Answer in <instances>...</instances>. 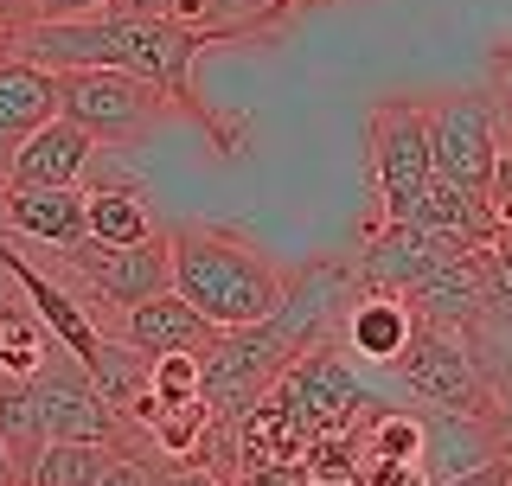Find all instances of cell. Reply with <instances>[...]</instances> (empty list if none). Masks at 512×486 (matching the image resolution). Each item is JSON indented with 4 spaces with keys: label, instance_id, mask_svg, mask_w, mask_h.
Masks as SVG:
<instances>
[{
    "label": "cell",
    "instance_id": "cell-1",
    "mask_svg": "<svg viewBox=\"0 0 512 486\" xmlns=\"http://www.w3.org/2000/svg\"><path fill=\"white\" fill-rule=\"evenodd\" d=\"M352 269L340 263H314L295 269L276 301V314L250 320V327H218L199 352V391L212 410V429H231L244 410H256L269 391L282 384V371L295 359H308L314 346L340 339L346 301H352Z\"/></svg>",
    "mask_w": 512,
    "mask_h": 486
},
{
    "label": "cell",
    "instance_id": "cell-2",
    "mask_svg": "<svg viewBox=\"0 0 512 486\" xmlns=\"http://www.w3.org/2000/svg\"><path fill=\"white\" fill-rule=\"evenodd\" d=\"M218 39H224V32L167 20V13L103 7V13H77V20L7 26V32H0V52H13L26 64H45V71H71V64L128 71V77H141V84L167 90L173 109H186V116L205 122V103L192 96V58H199V45H218Z\"/></svg>",
    "mask_w": 512,
    "mask_h": 486
},
{
    "label": "cell",
    "instance_id": "cell-3",
    "mask_svg": "<svg viewBox=\"0 0 512 486\" xmlns=\"http://www.w3.org/2000/svg\"><path fill=\"white\" fill-rule=\"evenodd\" d=\"M167 250H173V295L199 307L212 327H250V320L276 314L288 288V275L231 231H167Z\"/></svg>",
    "mask_w": 512,
    "mask_h": 486
},
{
    "label": "cell",
    "instance_id": "cell-4",
    "mask_svg": "<svg viewBox=\"0 0 512 486\" xmlns=\"http://www.w3.org/2000/svg\"><path fill=\"white\" fill-rule=\"evenodd\" d=\"M58 263V282L84 301L90 320L103 314H128L135 301H154L173 288V250H167V231H148L135 243H96V237H77L64 250H45Z\"/></svg>",
    "mask_w": 512,
    "mask_h": 486
},
{
    "label": "cell",
    "instance_id": "cell-5",
    "mask_svg": "<svg viewBox=\"0 0 512 486\" xmlns=\"http://www.w3.org/2000/svg\"><path fill=\"white\" fill-rule=\"evenodd\" d=\"M58 84V116L71 128H84L103 148H122V141H148L160 122L173 116V96L141 84L128 71H103V64H71V71H52Z\"/></svg>",
    "mask_w": 512,
    "mask_h": 486
},
{
    "label": "cell",
    "instance_id": "cell-6",
    "mask_svg": "<svg viewBox=\"0 0 512 486\" xmlns=\"http://www.w3.org/2000/svg\"><path fill=\"white\" fill-rule=\"evenodd\" d=\"M391 378L404 384V391L423 403V410L461 416V423H487V429H493V397H487V384H480V371H474V359H468V346H461V333L416 320L410 339L397 346V359H391Z\"/></svg>",
    "mask_w": 512,
    "mask_h": 486
},
{
    "label": "cell",
    "instance_id": "cell-7",
    "mask_svg": "<svg viewBox=\"0 0 512 486\" xmlns=\"http://www.w3.org/2000/svg\"><path fill=\"white\" fill-rule=\"evenodd\" d=\"M365 148H372V173H378V199H384V224H404L416 212V199L429 192V128H423V103L391 96L372 109L365 122Z\"/></svg>",
    "mask_w": 512,
    "mask_h": 486
},
{
    "label": "cell",
    "instance_id": "cell-8",
    "mask_svg": "<svg viewBox=\"0 0 512 486\" xmlns=\"http://www.w3.org/2000/svg\"><path fill=\"white\" fill-rule=\"evenodd\" d=\"M423 128H429V173L442 186H461V192L493 186L500 135H493L487 96H436V103H423Z\"/></svg>",
    "mask_w": 512,
    "mask_h": 486
},
{
    "label": "cell",
    "instance_id": "cell-9",
    "mask_svg": "<svg viewBox=\"0 0 512 486\" xmlns=\"http://www.w3.org/2000/svg\"><path fill=\"white\" fill-rule=\"evenodd\" d=\"M493 282H500V263H493V250H487V243H468V250H448L404 301H410L416 320L461 333V327L480 314V301L493 295Z\"/></svg>",
    "mask_w": 512,
    "mask_h": 486
},
{
    "label": "cell",
    "instance_id": "cell-10",
    "mask_svg": "<svg viewBox=\"0 0 512 486\" xmlns=\"http://www.w3.org/2000/svg\"><path fill=\"white\" fill-rule=\"evenodd\" d=\"M0 269H7L13 282H20V295H26L32 314H39V327L52 333L58 346L90 371V365H96V352H103V327H96V320L84 314V301H77L71 288L58 282V275H45V269L32 263V256H26L13 237H0Z\"/></svg>",
    "mask_w": 512,
    "mask_h": 486
},
{
    "label": "cell",
    "instance_id": "cell-11",
    "mask_svg": "<svg viewBox=\"0 0 512 486\" xmlns=\"http://www.w3.org/2000/svg\"><path fill=\"white\" fill-rule=\"evenodd\" d=\"M448 250H468V243L429 231V224H378V231L365 237L359 263H352V282H359V288H391V295H410V288L423 282V275L436 269Z\"/></svg>",
    "mask_w": 512,
    "mask_h": 486
},
{
    "label": "cell",
    "instance_id": "cell-12",
    "mask_svg": "<svg viewBox=\"0 0 512 486\" xmlns=\"http://www.w3.org/2000/svg\"><path fill=\"white\" fill-rule=\"evenodd\" d=\"M0 212H7L13 243L64 250L84 237V192L77 186H0Z\"/></svg>",
    "mask_w": 512,
    "mask_h": 486
},
{
    "label": "cell",
    "instance_id": "cell-13",
    "mask_svg": "<svg viewBox=\"0 0 512 486\" xmlns=\"http://www.w3.org/2000/svg\"><path fill=\"white\" fill-rule=\"evenodd\" d=\"M90 148H96V141L84 135V128H71L64 116H52L45 128H32L20 148H13L0 186H77L84 167H90Z\"/></svg>",
    "mask_w": 512,
    "mask_h": 486
},
{
    "label": "cell",
    "instance_id": "cell-14",
    "mask_svg": "<svg viewBox=\"0 0 512 486\" xmlns=\"http://www.w3.org/2000/svg\"><path fill=\"white\" fill-rule=\"evenodd\" d=\"M218 327L199 314V307H186L180 295H154V301H135L128 314H116V339H128L135 352H148V359H160V352H205V339H212Z\"/></svg>",
    "mask_w": 512,
    "mask_h": 486
},
{
    "label": "cell",
    "instance_id": "cell-15",
    "mask_svg": "<svg viewBox=\"0 0 512 486\" xmlns=\"http://www.w3.org/2000/svg\"><path fill=\"white\" fill-rule=\"evenodd\" d=\"M58 116V84L45 64H26L13 52H0V173H7L13 148L32 135V128H45Z\"/></svg>",
    "mask_w": 512,
    "mask_h": 486
},
{
    "label": "cell",
    "instance_id": "cell-16",
    "mask_svg": "<svg viewBox=\"0 0 512 486\" xmlns=\"http://www.w3.org/2000/svg\"><path fill=\"white\" fill-rule=\"evenodd\" d=\"M416 314L404 295H391V288H352L346 301V320H340V346H352L365 365H391L397 346L410 339Z\"/></svg>",
    "mask_w": 512,
    "mask_h": 486
},
{
    "label": "cell",
    "instance_id": "cell-17",
    "mask_svg": "<svg viewBox=\"0 0 512 486\" xmlns=\"http://www.w3.org/2000/svg\"><path fill=\"white\" fill-rule=\"evenodd\" d=\"M404 224H429V231H442L455 243H493L500 237V218H493L487 192H461V186H442V180H429V192L416 199V212Z\"/></svg>",
    "mask_w": 512,
    "mask_h": 486
},
{
    "label": "cell",
    "instance_id": "cell-18",
    "mask_svg": "<svg viewBox=\"0 0 512 486\" xmlns=\"http://www.w3.org/2000/svg\"><path fill=\"white\" fill-rule=\"evenodd\" d=\"M128 455L116 442H45L39 461L26 467V486H96L109 467H122Z\"/></svg>",
    "mask_w": 512,
    "mask_h": 486
},
{
    "label": "cell",
    "instance_id": "cell-19",
    "mask_svg": "<svg viewBox=\"0 0 512 486\" xmlns=\"http://www.w3.org/2000/svg\"><path fill=\"white\" fill-rule=\"evenodd\" d=\"M52 346H58V339L39 327V314L26 307V295L0 301V384H7V378H32V371L52 359Z\"/></svg>",
    "mask_w": 512,
    "mask_h": 486
},
{
    "label": "cell",
    "instance_id": "cell-20",
    "mask_svg": "<svg viewBox=\"0 0 512 486\" xmlns=\"http://www.w3.org/2000/svg\"><path fill=\"white\" fill-rule=\"evenodd\" d=\"M148 231H154V218H148V205H141L128 186H90L84 192V237H96V243H135Z\"/></svg>",
    "mask_w": 512,
    "mask_h": 486
},
{
    "label": "cell",
    "instance_id": "cell-21",
    "mask_svg": "<svg viewBox=\"0 0 512 486\" xmlns=\"http://www.w3.org/2000/svg\"><path fill=\"white\" fill-rule=\"evenodd\" d=\"M148 397H154V416L180 410V403H199L205 397L199 391V352H160V359H148Z\"/></svg>",
    "mask_w": 512,
    "mask_h": 486
},
{
    "label": "cell",
    "instance_id": "cell-22",
    "mask_svg": "<svg viewBox=\"0 0 512 486\" xmlns=\"http://www.w3.org/2000/svg\"><path fill=\"white\" fill-rule=\"evenodd\" d=\"M436 486H512V448H493L487 461L455 467V474H442Z\"/></svg>",
    "mask_w": 512,
    "mask_h": 486
},
{
    "label": "cell",
    "instance_id": "cell-23",
    "mask_svg": "<svg viewBox=\"0 0 512 486\" xmlns=\"http://www.w3.org/2000/svg\"><path fill=\"white\" fill-rule=\"evenodd\" d=\"M109 0H26V20H77V13H103Z\"/></svg>",
    "mask_w": 512,
    "mask_h": 486
},
{
    "label": "cell",
    "instance_id": "cell-24",
    "mask_svg": "<svg viewBox=\"0 0 512 486\" xmlns=\"http://www.w3.org/2000/svg\"><path fill=\"white\" fill-rule=\"evenodd\" d=\"M154 486H224V480H212L199 461H167V467H154Z\"/></svg>",
    "mask_w": 512,
    "mask_h": 486
},
{
    "label": "cell",
    "instance_id": "cell-25",
    "mask_svg": "<svg viewBox=\"0 0 512 486\" xmlns=\"http://www.w3.org/2000/svg\"><path fill=\"white\" fill-rule=\"evenodd\" d=\"M96 486H154V467H141V461H122V467H109Z\"/></svg>",
    "mask_w": 512,
    "mask_h": 486
},
{
    "label": "cell",
    "instance_id": "cell-26",
    "mask_svg": "<svg viewBox=\"0 0 512 486\" xmlns=\"http://www.w3.org/2000/svg\"><path fill=\"white\" fill-rule=\"evenodd\" d=\"M308 486H359V480H352V474H340V467H320V474L308 467Z\"/></svg>",
    "mask_w": 512,
    "mask_h": 486
},
{
    "label": "cell",
    "instance_id": "cell-27",
    "mask_svg": "<svg viewBox=\"0 0 512 486\" xmlns=\"http://www.w3.org/2000/svg\"><path fill=\"white\" fill-rule=\"evenodd\" d=\"M0 486H20V474H13V461H7V442H0Z\"/></svg>",
    "mask_w": 512,
    "mask_h": 486
},
{
    "label": "cell",
    "instance_id": "cell-28",
    "mask_svg": "<svg viewBox=\"0 0 512 486\" xmlns=\"http://www.w3.org/2000/svg\"><path fill=\"white\" fill-rule=\"evenodd\" d=\"M500 90H506V103H512V52H500Z\"/></svg>",
    "mask_w": 512,
    "mask_h": 486
}]
</instances>
